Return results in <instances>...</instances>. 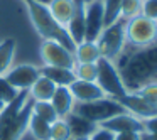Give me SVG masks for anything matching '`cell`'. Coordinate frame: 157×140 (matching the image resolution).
Returning <instances> with one entry per match:
<instances>
[{"label":"cell","instance_id":"cell-31","mask_svg":"<svg viewBox=\"0 0 157 140\" xmlns=\"http://www.w3.org/2000/svg\"><path fill=\"white\" fill-rule=\"evenodd\" d=\"M88 140H115V133L110 132V130H106V128L98 127V128L88 137Z\"/></svg>","mask_w":157,"mask_h":140},{"label":"cell","instance_id":"cell-1","mask_svg":"<svg viewBox=\"0 0 157 140\" xmlns=\"http://www.w3.org/2000/svg\"><path fill=\"white\" fill-rule=\"evenodd\" d=\"M115 64L128 93L149 83H157V42L147 47L125 46Z\"/></svg>","mask_w":157,"mask_h":140},{"label":"cell","instance_id":"cell-20","mask_svg":"<svg viewBox=\"0 0 157 140\" xmlns=\"http://www.w3.org/2000/svg\"><path fill=\"white\" fill-rule=\"evenodd\" d=\"M17 42L14 37H5L0 41V76H4L14 66Z\"/></svg>","mask_w":157,"mask_h":140},{"label":"cell","instance_id":"cell-23","mask_svg":"<svg viewBox=\"0 0 157 140\" xmlns=\"http://www.w3.org/2000/svg\"><path fill=\"white\" fill-rule=\"evenodd\" d=\"M32 113L48 123H52L59 118L56 110L52 108L51 101H32Z\"/></svg>","mask_w":157,"mask_h":140},{"label":"cell","instance_id":"cell-11","mask_svg":"<svg viewBox=\"0 0 157 140\" xmlns=\"http://www.w3.org/2000/svg\"><path fill=\"white\" fill-rule=\"evenodd\" d=\"M98 127L106 128L113 133H122V132H144L142 128V120L133 116L132 113L123 112L118 115L112 116V118L105 120V122L98 123Z\"/></svg>","mask_w":157,"mask_h":140},{"label":"cell","instance_id":"cell-12","mask_svg":"<svg viewBox=\"0 0 157 140\" xmlns=\"http://www.w3.org/2000/svg\"><path fill=\"white\" fill-rule=\"evenodd\" d=\"M118 101L125 108V112L132 113L133 116H137L140 120H147V118H152V116H157V106L147 103L137 93H127Z\"/></svg>","mask_w":157,"mask_h":140},{"label":"cell","instance_id":"cell-13","mask_svg":"<svg viewBox=\"0 0 157 140\" xmlns=\"http://www.w3.org/2000/svg\"><path fill=\"white\" fill-rule=\"evenodd\" d=\"M69 89H71V95L76 103H88V101H95V100H100V98H105L106 96L95 81L75 79L69 85Z\"/></svg>","mask_w":157,"mask_h":140},{"label":"cell","instance_id":"cell-27","mask_svg":"<svg viewBox=\"0 0 157 140\" xmlns=\"http://www.w3.org/2000/svg\"><path fill=\"white\" fill-rule=\"evenodd\" d=\"M140 7H142V0H122L120 19L128 21L135 15H140Z\"/></svg>","mask_w":157,"mask_h":140},{"label":"cell","instance_id":"cell-36","mask_svg":"<svg viewBox=\"0 0 157 140\" xmlns=\"http://www.w3.org/2000/svg\"><path fill=\"white\" fill-rule=\"evenodd\" d=\"M36 2H39V4H44V5H48L51 0H36Z\"/></svg>","mask_w":157,"mask_h":140},{"label":"cell","instance_id":"cell-3","mask_svg":"<svg viewBox=\"0 0 157 140\" xmlns=\"http://www.w3.org/2000/svg\"><path fill=\"white\" fill-rule=\"evenodd\" d=\"M22 4H24L25 10H27L31 24L34 25V31L41 36L42 41H58L61 44H64L66 47H69L71 51H75L76 46L69 39L66 29L54 21L48 5L39 4L36 0H22Z\"/></svg>","mask_w":157,"mask_h":140},{"label":"cell","instance_id":"cell-9","mask_svg":"<svg viewBox=\"0 0 157 140\" xmlns=\"http://www.w3.org/2000/svg\"><path fill=\"white\" fill-rule=\"evenodd\" d=\"M41 76V68L31 62H22V64H15L4 74V78L14 86L17 91H29L36 79Z\"/></svg>","mask_w":157,"mask_h":140},{"label":"cell","instance_id":"cell-4","mask_svg":"<svg viewBox=\"0 0 157 140\" xmlns=\"http://www.w3.org/2000/svg\"><path fill=\"white\" fill-rule=\"evenodd\" d=\"M125 39L128 47H147L157 42V21L142 14L125 21Z\"/></svg>","mask_w":157,"mask_h":140},{"label":"cell","instance_id":"cell-5","mask_svg":"<svg viewBox=\"0 0 157 140\" xmlns=\"http://www.w3.org/2000/svg\"><path fill=\"white\" fill-rule=\"evenodd\" d=\"M96 44H98V49H100V52H101V58H106V59L115 62L127 46L125 21H123V19H118L117 22L103 27L101 34L96 39Z\"/></svg>","mask_w":157,"mask_h":140},{"label":"cell","instance_id":"cell-24","mask_svg":"<svg viewBox=\"0 0 157 140\" xmlns=\"http://www.w3.org/2000/svg\"><path fill=\"white\" fill-rule=\"evenodd\" d=\"M122 10V0H103V17H105V27L120 19Z\"/></svg>","mask_w":157,"mask_h":140},{"label":"cell","instance_id":"cell-15","mask_svg":"<svg viewBox=\"0 0 157 140\" xmlns=\"http://www.w3.org/2000/svg\"><path fill=\"white\" fill-rule=\"evenodd\" d=\"M49 101H51L52 108L56 110L59 118H66L69 113H73L75 103H76L75 98H73V95H71L69 86H56L54 95H52V98L49 100Z\"/></svg>","mask_w":157,"mask_h":140},{"label":"cell","instance_id":"cell-22","mask_svg":"<svg viewBox=\"0 0 157 140\" xmlns=\"http://www.w3.org/2000/svg\"><path fill=\"white\" fill-rule=\"evenodd\" d=\"M49 128H51V123L44 122V120L39 118L37 115L31 113L27 133H31L36 140H49Z\"/></svg>","mask_w":157,"mask_h":140},{"label":"cell","instance_id":"cell-28","mask_svg":"<svg viewBox=\"0 0 157 140\" xmlns=\"http://www.w3.org/2000/svg\"><path fill=\"white\" fill-rule=\"evenodd\" d=\"M133 93H137L139 96H142L147 103L157 106V83H149V85L142 86V88H139Z\"/></svg>","mask_w":157,"mask_h":140},{"label":"cell","instance_id":"cell-6","mask_svg":"<svg viewBox=\"0 0 157 140\" xmlns=\"http://www.w3.org/2000/svg\"><path fill=\"white\" fill-rule=\"evenodd\" d=\"M96 68H98V73H96L95 83L101 88V91L108 98L120 100L128 93L122 81L118 68H117V64L113 61H110L106 58H100L96 61Z\"/></svg>","mask_w":157,"mask_h":140},{"label":"cell","instance_id":"cell-32","mask_svg":"<svg viewBox=\"0 0 157 140\" xmlns=\"http://www.w3.org/2000/svg\"><path fill=\"white\" fill-rule=\"evenodd\" d=\"M115 140H144V132H122V133H115Z\"/></svg>","mask_w":157,"mask_h":140},{"label":"cell","instance_id":"cell-17","mask_svg":"<svg viewBox=\"0 0 157 140\" xmlns=\"http://www.w3.org/2000/svg\"><path fill=\"white\" fill-rule=\"evenodd\" d=\"M66 122H68L71 137H90L96 128H98V123L91 122V120L85 118V116L78 115V113H75V112L66 116Z\"/></svg>","mask_w":157,"mask_h":140},{"label":"cell","instance_id":"cell-7","mask_svg":"<svg viewBox=\"0 0 157 140\" xmlns=\"http://www.w3.org/2000/svg\"><path fill=\"white\" fill-rule=\"evenodd\" d=\"M73 112L85 116L88 120H91L95 123H101L105 120L112 118V116L118 115V113H123L125 108L120 105L118 100L105 96V98L88 101V103H75V110Z\"/></svg>","mask_w":157,"mask_h":140},{"label":"cell","instance_id":"cell-16","mask_svg":"<svg viewBox=\"0 0 157 140\" xmlns=\"http://www.w3.org/2000/svg\"><path fill=\"white\" fill-rule=\"evenodd\" d=\"M64 29L75 46H78L79 42L85 41V2H79L78 4V9H76L75 15L69 19V22L66 24Z\"/></svg>","mask_w":157,"mask_h":140},{"label":"cell","instance_id":"cell-10","mask_svg":"<svg viewBox=\"0 0 157 140\" xmlns=\"http://www.w3.org/2000/svg\"><path fill=\"white\" fill-rule=\"evenodd\" d=\"M105 27L103 0L85 2V41H96Z\"/></svg>","mask_w":157,"mask_h":140},{"label":"cell","instance_id":"cell-21","mask_svg":"<svg viewBox=\"0 0 157 140\" xmlns=\"http://www.w3.org/2000/svg\"><path fill=\"white\" fill-rule=\"evenodd\" d=\"M101 58L96 41H83L75 47V61L76 62H96Z\"/></svg>","mask_w":157,"mask_h":140},{"label":"cell","instance_id":"cell-35","mask_svg":"<svg viewBox=\"0 0 157 140\" xmlns=\"http://www.w3.org/2000/svg\"><path fill=\"white\" fill-rule=\"evenodd\" d=\"M69 140H88V137H71Z\"/></svg>","mask_w":157,"mask_h":140},{"label":"cell","instance_id":"cell-33","mask_svg":"<svg viewBox=\"0 0 157 140\" xmlns=\"http://www.w3.org/2000/svg\"><path fill=\"white\" fill-rule=\"evenodd\" d=\"M142 128L145 133H157V116L142 120Z\"/></svg>","mask_w":157,"mask_h":140},{"label":"cell","instance_id":"cell-37","mask_svg":"<svg viewBox=\"0 0 157 140\" xmlns=\"http://www.w3.org/2000/svg\"><path fill=\"white\" fill-rule=\"evenodd\" d=\"M4 108H5V103L2 101V100H0V112H2V110H4Z\"/></svg>","mask_w":157,"mask_h":140},{"label":"cell","instance_id":"cell-8","mask_svg":"<svg viewBox=\"0 0 157 140\" xmlns=\"http://www.w3.org/2000/svg\"><path fill=\"white\" fill-rule=\"evenodd\" d=\"M39 56H41L42 66H56V68L73 69L76 64L75 51L66 47L58 41H42L39 46Z\"/></svg>","mask_w":157,"mask_h":140},{"label":"cell","instance_id":"cell-25","mask_svg":"<svg viewBox=\"0 0 157 140\" xmlns=\"http://www.w3.org/2000/svg\"><path fill=\"white\" fill-rule=\"evenodd\" d=\"M73 71H75L76 79H81V81H95L98 68H96V62H76Z\"/></svg>","mask_w":157,"mask_h":140},{"label":"cell","instance_id":"cell-30","mask_svg":"<svg viewBox=\"0 0 157 140\" xmlns=\"http://www.w3.org/2000/svg\"><path fill=\"white\" fill-rule=\"evenodd\" d=\"M140 14L147 19L157 21V0H142Z\"/></svg>","mask_w":157,"mask_h":140},{"label":"cell","instance_id":"cell-19","mask_svg":"<svg viewBox=\"0 0 157 140\" xmlns=\"http://www.w3.org/2000/svg\"><path fill=\"white\" fill-rule=\"evenodd\" d=\"M54 89H56L54 83L41 74L36 79L34 85L29 88V96H31L32 101H49L54 95Z\"/></svg>","mask_w":157,"mask_h":140},{"label":"cell","instance_id":"cell-26","mask_svg":"<svg viewBox=\"0 0 157 140\" xmlns=\"http://www.w3.org/2000/svg\"><path fill=\"white\" fill-rule=\"evenodd\" d=\"M71 138V132L66 118H58L56 122L51 123L49 128V140H69Z\"/></svg>","mask_w":157,"mask_h":140},{"label":"cell","instance_id":"cell-18","mask_svg":"<svg viewBox=\"0 0 157 140\" xmlns=\"http://www.w3.org/2000/svg\"><path fill=\"white\" fill-rule=\"evenodd\" d=\"M41 74L51 79L56 86H69L76 79L73 69L56 68V66H41Z\"/></svg>","mask_w":157,"mask_h":140},{"label":"cell","instance_id":"cell-14","mask_svg":"<svg viewBox=\"0 0 157 140\" xmlns=\"http://www.w3.org/2000/svg\"><path fill=\"white\" fill-rule=\"evenodd\" d=\"M79 2H86V0H51L48 4V9L51 12V15L54 17V21L59 25L66 27L69 19L75 15Z\"/></svg>","mask_w":157,"mask_h":140},{"label":"cell","instance_id":"cell-34","mask_svg":"<svg viewBox=\"0 0 157 140\" xmlns=\"http://www.w3.org/2000/svg\"><path fill=\"white\" fill-rule=\"evenodd\" d=\"M144 140H157V133H145L144 132Z\"/></svg>","mask_w":157,"mask_h":140},{"label":"cell","instance_id":"cell-29","mask_svg":"<svg viewBox=\"0 0 157 140\" xmlns=\"http://www.w3.org/2000/svg\"><path fill=\"white\" fill-rule=\"evenodd\" d=\"M17 93L19 91L4 78V76H0V100H2L5 105H9V103L17 96Z\"/></svg>","mask_w":157,"mask_h":140},{"label":"cell","instance_id":"cell-2","mask_svg":"<svg viewBox=\"0 0 157 140\" xmlns=\"http://www.w3.org/2000/svg\"><path fill=\"white\" fill-rule=\"evenodd\" d=\"M32 113V100L29 91H19L0 112V140H22L27 133Z\"/></svg>","mask_w":157,"mask_h":140}]
</instances>
